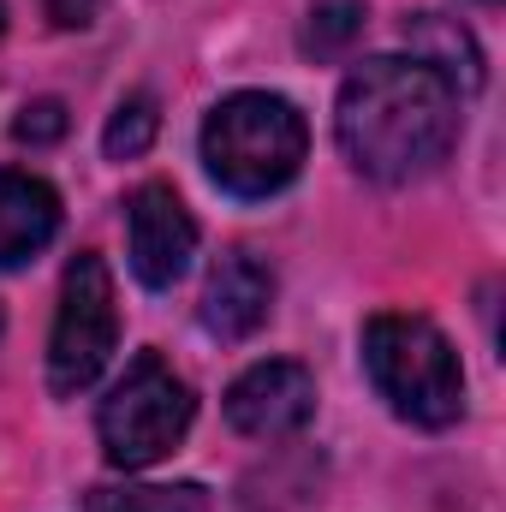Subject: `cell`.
I'll use <instances>...</instances> for the list:
<instances>
[{
  "mask_svg": "<svg viewBox=\"0 0 506 512\" xmlns=\"http://www.w3.org/2000/svg\"><path fill=\"white\" fill-rule=\"evenodd\" d=\"M90 512H209L197 483H143V489H90Z\"/></svg>",
  "mask_w": 506,
  "mask_h": 512,
  "instance_id": "11",
  "label": "cell"
},
{
  "mask_svg": "<svg viewBox=\"0 0 506 512\" xmlns=\"http://www.w3.org/2000/svg\"><path fill=\"white\" fill-rule=\"evenodd\" d=\"M0 36H6V6H0Z\"/></svg>",
  "mask_w": 506,
  "mask_h": 512,
  "instance_id": "16",
  "label": "cell"
},
{
  "mask_svg": "<svg viewBox=\"0 0 506 512\" xmlns=\"http://www.w3.org/2000/svg\"><path fill=\"white\" fill-rule=\"evenodd\" d=\"M316 417V376L292 358L251 364L239 382L227 387V423L251 441H280L298 435Z\"/></svg>",
  "mask_w": 506,
  "mask_h": 512,
  "instance_id": "7",
  "label": "cell"
},
{
  "mask_svg": "<svg viewBox=\"0 0 506 512\" xmlns=\"http://www.w3.org/2000/svg\"><path fill=\"white\" fill-rule=\"evenodd\" d=\"M304 155H310V126L286 96L239 90L215 102V114L203 120V167L239 203L286 191L304 173Z\"/></svg>",
  "mask_w": 506,
  "mask_h": 512,
  "instance_id": "2",
  "label": "cell"
},
{
  "mask_svg": "<svg viewBox=\"0 0 506 512\" xmlns=\"http://www.w3.org/2000/svg\"><path fill=\"white\" fill-rule=\"evenodd\" d=\"M364 370L393 417L417 429H447L465 417V370L453 340L411 310H381L364 322Z\"/></svg>",
  "mask_w": 506,
  "mask_h": 512,
  "instance_id": "3",
  "label": "cell"
},
{
  "mask_svg": "<svg viewBox=\"0 0 506 512\" xmlns=\"http://www.w3.org/2000/svg\"><path fill=\"white\" fill-rule=\"evenodd\" d=\"M18 143H54V137H66V102H54V96H42V102H30L24 114H18Z\"/></svg>",
  "mask_w": 506,
  "mask_h": 512,
  "instance_id": "14",
  "label": "cell"
},
{
  "mask_svg": "<svg viewBox=\"0 0 506 512\" xmlns=\"http://www.w3.org/2000/svg\"><path fill=\"white\" fill-rule=\"evenodd\" d=\"M42 12H48L60 30H84V24H96L102 0H42Z\"/></svg>",
  "mask_w": 506,
  "mask_h": 512,
  "instance_id": "15",
  "label": "cell"
},
{
  "mask_svg": "<svg viewBox=\"0 0 506 512\" xmlns=\"http://www.w3.org/2000/svg\"><path fill=\"white\" fill-rule=\"evenodd\" d=\"M155 131H161V108H155V96H126L120 108H114V120L102 131V149L114 155V161H137L149 143H155Z\"/></svg>",
  "mask_w": 506,
  "mask_h": 512,
  "instance_id": "12",
  "label": "cell"
},
{
  "mask_svg": "<svg viewBox=\"0 0 506 512\" xmlns=\"http://www.w3.org/2000/svg\"><path fill=\"white\" fill-rule=\"evenodd\" d=\"M268 310H274V274L251 251H227L209 268L197 316H203V328L215 340H245V334H256L268 322Z\"/></svg>",
  "mask_w": 506,
  "mask_h": 512,
  "instance_id": "8",
  "label": "cell"
},
{
  "mask_svg": "<svg viewBox=\"0 0 506 512\" xmlns=\"http://www.w3.org/2000/svg\"><path fill=\"white\" fill-rule=\"evenodd\" d=\"M334 137L346 161L376 185H411L435 173L459 143V90L423 60L376 54L334 102Z\"/></svg>",
  "mask_w": 506,
  "mask_h": 512,
  "instance_id": "1",
  "label": "cell"
},
{
  "mask_svg": "<svg viewBox=\"0 0 506 512\" xmlns=\"http://www.w3.org/2000/svg\"><path fill=\"white\" fill-rule=\"evenodd\" d=\"M60 233V197L48 179L0 173V268H24Z\"/></svg>",
  "mask_w": 506,
  "mask_h": 512,
  "instance_id": "9",
  "label": "cell"
},
{
  "mask_svg": "<svg viewBox=\"0 0 506 512\" xmlns=\"http://www.w3.org/2000/svg\"><path fill=\"white\" fill-rule=\"evenodd\" d=\"M126 245H131V274L149 292H167L191 256H197V221L179 203L173 185H137L126 203Z\"/></svg>",
  "mask_w": 506,
  "mask_h": 512,
  "instance_id": "6",
  "label": "cell"
},
{
  "mask_svg": "<svg viewBox=\"0 0 506 512\" xmlns=\"http://www.w3.org/2000/svg\"><path fill=\"white\" fill-rule=\"evenodd\" d=\"M120 346V304H114V274L96 251H78L60 280V310L48 334V387L60 399L84 393L108 370Z\"/></svg>",
  "mask_w": 506,
  "mask_h": 512,
  "instance_id": "5",
  "label": "cell"
},
{
  "mask_svg": "<svg viewBox=\"0 0 506 512\" xmlns=\"http://www.w3.org/2000/svg\"><path fill=\"white\" fill-rule=\"evenodd\" d=\"M405 42L417 48L411 60H423L429 72H441L453 90H483V48H477V36L459 24V18H441V12H417L411 24H405Z\"/></svg>",
  "mask_w": 506,
  "mask_h": 512,
  "instance_id": "10",
  "label": "cell"
},
{
  "mask_svg": "<svg viewBox=\"0 0 506 512\" xmlns=\"http://www.w3.org/2000/svg\"><path fill=\"white\" fill-rule=\"evenodd\" d=\"M358 30H364V6H358V0H322V6L310 12L304 42H310L316 54H340Z\"/></svg>",
  "mask_w": 506,
  "mask_h": 512,
  "instance_id": "13",
  "label": "cell"
},
{
  "mask_svg": "<svg viewBox=\"0 0 506 512\" xmlns=\"http://www.w3.org/2000/svg\"><path fill=\"white\" fill-rule=\"evenodd\" d=\"M191 417H197V399H191L185 376H173L167 358L137 352L126 364V376L108 387V399H102L96 435H102L108 465L149 471V465H161L191 435Z\"/></svg>",
  "mask_w": 506,
  "mask_h": 512,
  "instance_id": "4",
  "label": "cell"
}]
</instances>
